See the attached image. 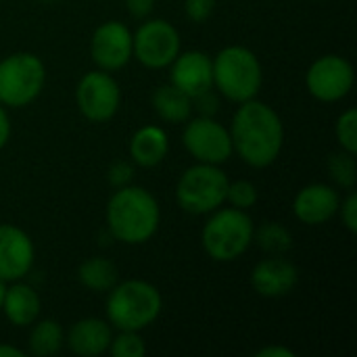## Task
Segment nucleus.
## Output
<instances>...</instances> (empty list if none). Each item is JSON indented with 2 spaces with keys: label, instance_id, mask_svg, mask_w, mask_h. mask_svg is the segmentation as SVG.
<instances>
[{
  "label": "nucleus",
  "instance_id": "nucleus-2",
  "mask_svg": "<svg viewBox=\"0 0 357 357\" xmlns=\"http://www.w3.org/2000/svg\"><path fill=\"white\" fill-rule=\"evenodd\" d=\"M105 215L111 236L132 247L149 243L161 224V207L155 195L132 184L115 188Z\"/></svg>",
  "mask_w": 357,
  "mask_h": 357
},
{
  "label": "nucleus",
  "instance_id": "nucleus-28",
  "mask_svg": "<svg viewBox=\"0 0 357 357\" xmlns=\"http://www.w3.org/2000/svg\"><path fill=\"white\" fill-rule=\"evenodd\" d=\"M341 215V222L343 226L347 228V232L356 234L357 232V195L356 190H347V197L341 199V205H339V211Z\"/></svg>",
  "mask_w": 357,
  "mask_h": 357
},
{
  "label": "nucleus",
  "instance_id": "nucleus-7",
  "mask_svg": "<svg viewBox=\"0 0 357 357\" xmlns=\"http://www.w3.org/2000/svg\"><path fill=\"white\" fill-rule=\"evenodd\" d=\"M46 67L33 52H13L0 59V105L21 109L31 105L44 90Z\"/></svg>",
  "mask_w": 357,
  "mask_h": 357
},
{
  "label": "nucleus",
  "instance_id": "nucleus-31",
  "mask_svg": "<svg viewBox=\"0 0 357 357\" xmlns=\"http://www.w3.org/2000/svg\"><path fill=\"white\" fill-rule=\"evenodd\" d=\"M218 107H220V98L213 92V88L192 98V111H199V115L213 117L218 113Z\"/></svg>",
  "mask_w": 357,
  "mask_h": 357
},
{
  "label": "nucleus",
  "instance_id": "nucleus-24",
  "mask_svg": "<svg viewBox=\"0 0 357 357\" xmlns=\"http://www.w3.org/2000/svg\"><path fill=\"white\" fill-rule=\"evenodd\" d=\"M328 174L335 182V188L354 190L357 184V161L354 153L339 151L328 157Z\"/></svg>",
  "mask_w": 357,
  "mask_h": 357
},
{
  "label": "nucleus",
  "instance_id": "nucleus-23",
  "mask_svg": "<svg viewBox=\"0 0 357 357\" xmlns=\"http://www.w3.org/2000/svg\"><path fill=\"white\" fill-rule=\"evenodd\" d=\"M253 243L268 255H287L293 249V234L280 222H264L255 226Z\"/></svg>",
  "mask_w": 357,
  "mask_h": 357
},
{
  "label": "nucleus",
  "instance_id": "nucleus-14",
  "mask_svg": "<svg viewBox=\"0 0 357 357\" xmlns=\"http://www.w3.org/2000/svg\"><path fill=\"white\" fill-rule=\"evenodd\" d=\"M169 69V84L178 90L188 94L190 98L207 92L213 88V65L211 56L203 50H186L172 61Z\"/></svg>",
  "mask_w": 357,
  "mask_h": 357
},
{
  "label": "nucleus",
  "instance_id": "nucleus-10",
  "mask_svg": "<svg viewBox=\"0 0 357 357\" xmlns=\"http://www.w3.org/2000/svg\"><path fill=\"white\" fill-rule=\"evenodd\" d=\"M75 102L88 121L105 123L113 119L121 107V88L109 71L94 69L79 77L75 88Z\"/></svg>",
  "mask_w": 357,
  "mask_h": 357
},
{
  "label": "nucleus",
  "instance_id": "nucleus-1",
  "mask_svg": "<svg viewBox=\"0 0 357 357\" xmlns=\"http://www.w3.org/2000/svg\"><path fill=\"white\" fill-rule=\"evenodd\" d=\"M234 153L255 169L270 167L284 146V123L264 100L251 98L238 105L230 123Z\"/></svg>",
  "mask_w": 357,
  "mask_h": 357
},
{
  "label": "nucleus",
  "instance_id": "nucleus-18",
  "mask_svg": "<svg viewBox=\"0 0 357 357\" xmlns=\"http://www.w3.org/2000/svg\"><path fill=\"white\" fill-rule=\"evenodd\" d=\"M0 312L6 316V320L13 326L27 328L40 318L42 299L33 287L17 280V282H10V287H6Z\"/></svg>",
  "mask_w": 357,
  "mask_h": 357
},
{
  "label": "nucleus",
  "instance_id": "nucleus-17",
  "mask_svg": "<svg viewBox=\"0 0 357 357\" xmlns=\"http://www.w3.org/2000/svg\"><path fill=\"white\" fill-rule=\"evenodd\" d=\"M113 339L111 324L102 318H82L65 335V345L79 357H98L109 351Z\"/></svg>",
  "mask_w": 357,
  "mask_h": 357
},
{
  "label": "nucleus",
  "instance_id": "nucleus-30",
  "mask_svg": "<svg viewBox=\"0 0 357 357\" xmlns=\"http://www.w3.org/2000/svg\"><path fill=\"white\" fill-rule=\"evenodd\" d=\"M134 178V165L130 161H115L109 172H107V180L113 188H121V186H128Z\"/></svg>",
  "mask_w": 357,
  "mask_h": 357
},
{
  "label": "nucleus",
  "instance_id": "nucleus-35",
  "mask_svg": "<svg viewBox=\"0 0 357 357\" xmlns=\"http://www.w3.org/2000/svg\"><path fill=\"white\" fill-rule=\"evenodd\" d=\"M0 357H23V351L13 345H2L0 343Z\"/></svg>",
  "mask_w": 357,
  "mask_h": 357
},
{
  "label": "nucleus",
  "instance_id": "nucleus-34",
  "mask_svg": "<svg viewBox=\"0 0 357 357\" xmlns=\"http://www.w3.org/2000/svg\"><path fill=\"white\" fill-rule=\"evenodd\" d=\"M257 357H295V351L289 347H280V345H268L264 349H259Z\"/></svg>",
  "mask_w": 357,
  "mask_h": 357
},
{
  "label": "nucleus",
  "instance_id": "nucleus-19",
  "mask_svg": "<svg viewBox=\"0 0 357 357\" xmlns=\"http://www.w3.org/2000/svg\"><path fill=\"white\" fill-rule=\"evenodd\" d=\"M169 153V136L161 126L149 123L138 128L130 138V157L134 165L157 167Z\"/></svg>",
  "mask_w": 357,
  "mask_h": 357
},
{
  "label": "nucleus",
  "instance_id": "nucleus-29",
  "mask_svg": "<svg viewBox=\"0 0 357 357\" xmlns=\"http://www.w3.org/2000/svg\"><path fill=\"white\" fill-rule=\"evenodd\" d=\"M215 10V0H184V13L192 23H205Z\"/></svg>",
  "mask_w": 357,
  "mask_h": 357
},
{
  "label": "nucleus",
  "instance_id": "nucleus-16",
  "mask_svg": "<svg viewBox=\"0 0 357 357\" xmlns=\"http://www.w3.org/2000/svg\"><path fill=\"white\" fill-rule=\"evenodd\" d=\"M299 282V272L284 255H268L251 270V287L257 295L278 299L289 295Z\"/></svg>",
  "mask_w": 357,
  "mask_h": 357
},
{
  "label": "nucleus",
  "instance_id": "nucleus-11",
  "mask_svg": "<svg viewBox=\"0 0 357 357\" xmlns=\"http://www.w3.org/2000/svg\"><path fill=\"white\" fill-rule=\"evenodd\" d=\"M356 69L341 54H324L316 59L307 73L305 86L307 92L320 102H339L354 90Z\"/></svg>",
  "mask_w": 357,
  "mask_h": 357
},
{
  "label": "nucleus",
  "instance_id": "nucleus-21",
  "mask_svg": "<svg viewBox=\"0 0 357 357\" xmlns=\"http://www.w3.org/2000/svg\"><path fill=\"white\" fill-rule=\"evenodd\" d=\"M77 278L82 287L92 293H109L119 282L117 266L107 257H90L77 268Z\"/></svg>",
  "mask_w": 357,
  "mask_h": 357
},
{
  "label": "nucleus",
  "instance_id": "nucleus-20",
  "mask_svg": "<svg viewBox=\"0 0 357 357\" xmlns=\"http://www.w3.org/2000/svg\"><path fill=\"white\" fill-rule=\"evenodd\" d=\"M151 105L155 113L167 123H186L192 115V98L178 90L174 84L159 86L151 96Z\"/></svg>",
  "mask_w": 357,
  "mask_h": 357
},
{
  "label": "nucleus",
  "instance_id": "nucleus-22",
  "mask_svg": "<svg viewBox=\"0 0 357 357\" xmlns=\"http://www.w3.org/2000/svg\"><path fill=\"white\" fill-rule=\"evenodd\" d=\"M29 354L36 357L56 356L65 347V331L56 320H36L29 333Z\"/></svg>",
  "mask_w": 357,
  "mask_h": 357
},
{
  "label": "nucleus",
  "instance_id": "nucleus-13",
  "mask_svg": "<svg viewBox=\"0 0 357 357\" xmlns=\"http://www.w3.org/2000/svg\"><path fill=\"white\" fill-rule=\"evenodd\" d=\"M36 261V247L31 236L15 226L0 224V280L10 284L23 280Z\"/></svg>",
  "mask_w": 357,
  "mask_h": 357
},
{
  "label": "nucleus",
  "instance_id": "nucleus-9",
  "mask_svg": "<svg viewBox=\"0 0 357 357\" xmlns=\"http://www.w3.org/2000/svg\"><path fill=\"white\" fill-rule=\"evenodd\" d=\"M182 144L197 163L222 165L234 155L230 130L207 115H199L184 123Z\"/></svg>",
  "mask_w": 357,
  "mask_h": 357
},
{
  "label": "nucleus",
  "instance_id": "nucleus-37",
  "mask_svg": "<svg viewBox=\"0 0 357 357\" xmlns=\"http://www.w3.org/2000/svg\"><path fill=\"white\" fill-rule=\"evenodd\" d=\"M46 2H52V0H46Z\"/></svg>",
  "mask_w": 357,
  "mask_h": 357
},
{
  "label": "nucleus",
  "instance_id": "nucleus-4",
  "mask_svg": "<svg viewBox=\"0 0 357 357\" xmlns=\"http://www.w3.org/2000/svg\"><path fill=\"white\" fill-rule=\"evenodd\" d=\"M213 88L230 102L257 98L264 84V69L257 54L247 46H226L213 59Z\"/></svg>",
  "mask_w": 357,
  "mask_h": 357
},
{
  "label": "nucleus",
  "instance_id": "nucleus-5",
  "mask_svg": "<svg viewBox=\"0 0 357 357\" xmlns=\"http://www.w3.org/2000/svg\"><path fill=\"white\" fill-rule=\"evenodd\" d=\"M253 234L255 224L247 211L222 205L209 213L201 230V245L213 261L230 264L249 251L253 245Z\"/></svg>",
  "mask_w": 357,
  "mask_h": 357
},
{
  "label": "nucleus",
  "instance_id": "nucleus-32",
  "mask_svg": "<svg viewBox=\"0 0 357 357\" xmlns=\"http://www.w3.org/2000/svg\"><path fill=\"white\" fill-rule=\"evenodd\" d=\"M126 8L134 19L144 21L155 10V0H126Z\"/></svg>",
  "mask_w": 357,
  "mask_h": 357
},
{
  "label": "nucleus",
  "instance_id": "nucleus-36",
  "mask_svg": "<svg viewBox=\"0 0 357 357\" xmlns=\"http://www.w3.org/2000/svg\"><path fill=\"white\" fill-rule=\"evenodd\" d=\"M4 291H6V282L0 280V307H2V299H4Z\"/></svg>",
  "mask_w": 357,
  "mask_h": 357
},
{
  "label": "nucleus",
  "instance_id": "nucleus-33",
  "mask_svg": "<svg viewBox=\"0 0 357 357\" xmlns=\"http://www.w3.org/2000/svg\"><path fill=\"white\" fill-rule=\"evenodd\" d=\"M10 140V117L4 105H0V151L8 144Z\"/></svg>",
  "mask_w": 357,
  "mask_h": 357
},
{
  "label": "nucleus",
  "instance_id": "nucleus-3",
  "mask_svg": "<svg viewBox=\"0 0 357 357\" xmlns=\"http://www.w3.org/2000/svg\"><path fill=\"white\" fill-rule=\"evenodd\" d=\"M163 312V297L159 289L146 280L130 278L117 282L107 293L105 314L107 322L117 331H136L142 333Z\"/></svg>",
  "mask_w": 357,
  "mask_h": 357
},
{
  "label": "nucleus",
  "instance_id": "nucleus-6",
  "mask_svg": "<svg viewBox=\"0 0 357 357\" xmlns=\"http://www.w3.org/2000/svg\"><path fill=\"white\" fill-rule=\"evenodd\" d=\"M228 176L220 165L195 163L176 184V203L190 215H209L226 203Z\"/></svg>",
  "mask_w": 357,
  "mask_h": 357
},
{
  "label": "nucleus",
  "instance_id": "nucleus-25",
  "mask_svg": "<svg viewBox=\"0 0 357 357\" xmlns=\"http://www.w3.org/2000/svg\"><path fill=\"white\" fill-rule=\"evenodd\" d=\"M109 354L113 357H144L146 343L136 331H119V335L111 339Z\"/></svg>",
  "mask_w": 357,
  "mask_h": 357
},
{
  "label": "nucleus",
  "instance_id": "nucleus-8",
  "mask_svg": "<svg viewBox=\"0 0 357 357\" xmlns=\"http://www.w3.org/2000/svg\"><path fill=\"white\" fill-rule=\"evenodd\" d=\"M134 59L146 69H167L180 54V31L167 19H144L132 33Z\"/></svg>",
  "mask_w": 357,
  "mask_h": 357
},
{
  "label": "nucleus",
  "instance_id": "nucleus-26",
  "mask_svg": "<svg viewBox=\"0 0 357 357\" xmlns=\"http://www.w3.org/2000/svg\"><path fill=\"white\" fill-rule=\"evenodd\" d=\"M259 192L257 186L249 180H234L228 182V192H226V203H230V207L249 211L257 205Z\"/></svg>",
  "mask_w": 357,
  "mask_h": 357
},
{
  "label": "nucleus",
  "instance_id": "nucleus-15",
  "mask_svg": "<svg viewBox=\"0 0 357 357\" xmlns=\"http://www.w3.org/2000/svg\"><path fill=\"white\" fill-rule=\"evenodd\" d=\"M341 195L335 186L314 182L297 192L293 201V213L305 226H322L337 215Z\"/></svg>",
  "mask_w": 357,
  "mask_h": 357
},
{
  "label": "nucleus",
  "instance_id": "nucleus-27",
  "mask_svg": "<svg viewBox=\"0 0 357 357\" xmlns=\"http://www.w3.org/2000/svg\"><path fill=\"white\" fill-rule=\"evenodd\" d=\"M335 136L337 142L343 151L347 153H357V111L354 107H349L347 111H343L335 123Z\"/></svg>",
  "mask_w": 357,
  "mask_h": 357
},
{
  "label": "nucleus",
  "instance_id": "nucleus-12",
  "mask_svg": "<svg viewBox=\"0 0 357 357\" xmlns=\"http://www.w3.org/2000/svg\"><path fill=\"white\" fill-rule=\"evenodd\" d=\"M90 56L94 65L102 71H119L134 59L132 31L121 21L100 23L90 40Z\"/></svg>",
  "mask_w": 357,
  "mask_h": 357
}]
</instances>
